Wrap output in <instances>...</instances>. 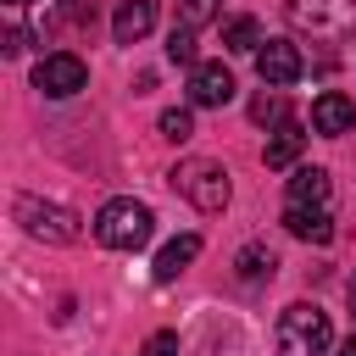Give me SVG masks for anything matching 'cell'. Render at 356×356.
I'll return each instance as SVG.
<instances>
[{"label":"cell","mask_w":356,"mask_h":356,"mask_svg":"<svg viewBox=\"0 0 356 356\" xmlns=\"http://www.w3.org/2000/svg\"><path fill=\"white\" fill-rule=\"evenodd\" d=\"M150 234H156V217L134 195H117V200H106L95 211V239L106 250H139V245H150Z\"/></svg>","instance_id":"6da1fadb"},{"label":"cell","mask_w":356,"mask_h":356,"mask_svg":"<svg viewBox=\"0 0 356 356\" xmlns=\"http://www.w3.org/2000/svg\"><path fill=\"white\" fill-rule=\"evenodd\" d=\"M273 339H278V356H328V345H334V323H328L323 306L295 300V306H284Z\"/></svg>","instance_id":"7a4b0ae2"},{"label":"cell","mask_w":356,"mask_h":356,"mask_svg":"<svg viewBox=\"0 0 356 356\" xmlns=\"http://www.w3.org/2000/svg\"><path fill=\"white\" fill-rule=\"evenodd\" d=\"M167 184L195 206V211H222L228 206V167L222 161H206V156H184L172 172H167Z\"/></svg>","instance_id":"3957f363"},{"label":"cell","mask_w":356,"mask_h":356,"mask_svg":"<svg viewBox=\"0 0 356 356\" xmlns=\"http://www.w3.org/2000/svg\"><path fill=\"white\" fill-rule=\"evenodd\" d=\"M284 17H289L295 33H312V39H328V44L356 33V0H289Z\"/></svg>","instance_id":"277c9868"},{"label":"cell","mask_w":356,"mask_h":356,"mask_svg":"<svg viewBox=\"0 0 356 356\" xmlns=\"http://www.w3.org/2000/svg\"><path fill=\"white\" fill-rule=\"evenodd\" d=\"M17 222L33 234V239H50V245H72L83 228L67 206H50V200H33V195H17Z\"/></svg>","instance_id":"5b68a950"},{"label":"cell","mask_w":356,"mask_h":356,"mask_svg":"<svg viewBox=\"0 0 356 356\" xmlns=\"http://www.w3.org/2000/svg\"><path fill=\"white\" fill-rule=\"evenodd\" d=\"M83 83H89V67H83L72 50H56V56H44V61L33 67V89H39V95H50V100L78 95Z\"/></svg>","instance_id":"8992f818"},{"label":"cell","mask_w":356,"mask_h":356,"mask_svg":"<svg viewBox=\"0 0 356 356\" xmlns=\"http://www.w3.org/2000/svg\"><path fill=\"white\" fill-rule=\"evenodd\" d=\"M256 72H261L267 89H284V83H295V78L306 72V61H300V50H295L289 39H267V44L256 50Z\"/></svg>","instance_id":"52a82bcc"},{"label":"cell","mask_w":356,"mask_h":356,"mask_svg":"<svg viewBox=\"0 0 356 356\" xmlns=\"http://www.w3.org/2000/svg\"><path fill=\"white\" fill-rule=\"evenodd\" d=\"M234 100V72L222 61H195L189 67V106H228Z\"/></svg>","instance_id":"ba28073f"},{"label":"cell","mask_w":356,"mask_h":356,"mask_svg":"<svg viewBox=\"0 0 356 356\" xmlns=\"http://www.w3.org/2000/svg\"><path fill=\"white\" fill-rule=\"evenodd\" d=\"M350 128H356V106H350V95L328 89V95H317V100H312V134L339 139V134H350Z\"/></svg>","instance_id":"9c48e42d"},{"label":"cell","mask_w":356,"mask_h":356,"mask_svg":"<svg viewBox=\"0 0 356 356\" xmlns=\"http://www.w3.org/2000/svg\"><path fill=\"white\" fill-rule=\"evenodd\" d=\"M150 28H156V0H122L117 17H111V39L117 44H139Z\"/></svg>","instance_id":"30bf717a"},{"label":"cell","mask_w":356,"mask_h":356,"mask_svg":"<svg viewBox=\"0 0 356 356\" xmlns=\"http://www.w3.org/2000/svg\"><path fill=\"white\" fill-rule=\"evenodd\" d=\"M284 228H289L295 239H306V245H328V239H334L328 206H284Z\"/></svg>","instance_id":"8fae6325"},{"label":"cell","mask_w":356,"mask_h":356,"mask_svg":"<svg viewBox=\"0 0 356 356\" xmlns=\"http://www.w3.org/2000/svg\"><path fill=\"white\" fill-rule=\"evenodd\" d=\"M300 150H306V128H300L295 117H284V122H273V139H267L261 161H267V167H295Z\"/></svg>","instance_id":"7c38bea8"},{"label":"cell","mask_w":356,"mask_h":356,"mask_svg":"<svg viewBox=\"0 0 356 356\" xmlns=\"http://www.w3.org/2000/svg\"><path fill=\"white\" fill-rule=\"evenodd\" d=\"M195 256H200V234H178V239H167L161 256H156V284H172Z\"/></svg>","instance_id":"4fadbf2b"},{"label":"cell","mask_w":356,"mask_h":356,"mask_svg":"<svg viewBox=\"0 0 356 356\" xmlns=\"http://www.w3.org/2000/svg\"><path fill=\"white\" fill-rule=\"evenodd\" d=\"M328 195H334V184H328L323 167H295V178H289V206H328Z\"/></svg>","instance_id":"5bb4252c"},{"label":"cell","mask_w":356,"mask_h":356,"mask_svg":"<svg viewBox=\"0 0 356 356\" xmlns=\"http://www.w3.org/2000/svg\"><path fill=\"white\" fill-rule=\"evenodd\" d=\"M267 39H261V22L256 17H234L228 28H222V50H234V56H256Z\"/></svg>","instance_id":"9a60e30c"},{"label":"cell","mask_w":356,"mask_h":356,"mask_svg":"<svg viewBox=\"0 0 356 356\" xmlns=\"http://www.w3.org/2000/svg\"><path fill=\"white\" fill-rule=\"evenodd\" d=\"M273 267H278V261H273V250H261V245H245V250H239V278H245V284L267 278Z\"/></svg>","instance_id":"2e32d148"},{"label":"cell","mask_w":356,"mask_h":356,"mask_svg":"<svg viewBox=\"0 0 356 356\" xmlns=\"http://www.w3.org/2000/svg\"><path fill=\"white\" fill-rule=\"evenodd\" d=\"M222 11V0H178V28H206Z\"/></svg>","instance_id":"e0dca14e"},{"label":"cell","mask_w":356,"mask_h":356,"mask_svg":"<svg viewBox=\"0 0 356 356\" xmlns=\"http://www.w3.org/2000/svg\"><path fill=\"white\" fill-rule=\"evenodd\" d=\"M156 128H161V139H172V145H184V139L195 134V117H189L184 106H172V111H161V122H156Z\"/></svg>","instance_id":"ac0fdd59"},{"label":"cell","mask_w":356,"mask_h":356,"mask_svg":"<svg viewBox=\"0 0 356 356\" xmlns=\"http://www.w3.org/2000/svg\"><path fill=\"white\" fill-rule=\"evenodd\" d=\"M167 61H178V67H195V28H178V22H172V39H167Z\"/></svg>","instance_id":"d6986e66"},{"label":"cell","mask_w":356,"mask_h":356,"mask_svg":"<svg viewBox=\"0 0 356 356\" xmlns=\"http://www.w3.org/2000/svg\"><path fill=\"white\" fill-rule=\"evenodd\" d=\"M250 117H256V122H284V95H278V89H273V95H256V100H250Z\"/></svg>","instance_id":"ffe728a7"},{"label":"cell","mask_w":356,"mask_h":356,"mask_svg":"<svg viewBox=\"0 0 356 356\" xmlns=\"http://www.w3.org/2000/svg\"><path fill=\"white\" fill-rule=\"evenodd\" d=\"M139 356H178V334H172V328H161V334H150V339L139 345Z\"/></svg>","instance_id":"44dd1931"},{"label":"cell","mask_w":356,"mask_h":356,"mask_svg":"<svg viewBox=\"0 0 356 356\" xmlns=\"http://www.w3.org/2000/svg\"><path fill=\"white\" fill-rule=\"evenodd\" d=\"M28 50V33L22 28H6V56H22Z\"/></svg>","instance_id":"7402d4cb"},{"label":"cell","mask_w":356,"mask_h":356,"mask_svg":"<svg viewBox=\"0 0 356 356\" xmlns=\"http://www.w3.org/2000/svg\"><path fill=\"white\" fill-rule=\"evenodd\" d=\"M339 356H356V339H345V345H339Z\"/></svg>","instance_id":"603a6c76"},{"label":"cell","mask_w":356,"mask_h":356,"mask_svg":"<svg viewBox=\"0 0 356 356\" xmlns=\"http://www.w3.org/2000/svg\"><path fill=\"white\" fill-rule=\"evenodd\" d=\"M350 312H356V278H350Z\"/></svg>","instance_id":"cb8c5ba5"},{"label":"cell","mask_w":356,"mask_h":356,"mask_svg":"<svg viewBox=\"0 0 356 356\" xmlns=\"http://www.w3.org/2000/svg\"><path fill=\"white\" fill-rule=\"evenodd\" d=\"M6 6H22V0H6Z\"/></svg>","instance_id":"d4e9b609"}]
</instances>
